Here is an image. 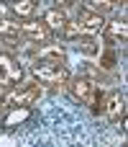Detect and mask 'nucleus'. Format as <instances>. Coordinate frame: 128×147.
I'll return each instance as SVG.
<instances>
[{
    "label": "nucleus",
    "instance_id": "nucleus-1",
    "mask_svg": "<svg viewBox=\"0 0 128 147\" xmlns=\"http://www.w3.org/2000/svg\"><path fill=\"white\" fill-rule=\"evenodd\" d=\"M67 88H69L72 98L80 101V103H85V106H90L92 114H100V111H103L105 98H103L100 83H95V80H90V78H74V80H67Z\"/></svg>",
    "mask_w": 128,
    "mask_h": 147
},
{
    "label": "nucleus",
    "instance_id": "nucleus-2",
    "mask_svg": "<svg viewBox=\"0 0 128 147\" xmlns=\"http://www.w3.org/2000/svg\"><path fill=\"white\" fill-rule=\"evenodd\" d=\"M103 28H105L103 13H97V10H80L77 21L74 23H67L62 28V34L67 39H74V36H97Z\"/></svg>",
    "mask_w": 128,
    "mask_h": 147
},
{
    "label": "nucleus",
    "instance_id": "nucleus-3",
    "mask_svg": "<svg viewBox=\"0 0 128 147\" xmlns=\"http://www.w3.org/2000/svg\"><path fill=\"white\" fill-rule=\"evenodd\" d=\"M28 72L44 85H64L69 80V70L62 62H54V59H33Z\"/></svg>",
    "mask_w": 128,
    "mask_h": 147
},
{
    "label": "nucleus",
    "instance_id": "nucleus-4",
    "mask_svg": "<svg viewBox=\"0 0 128 147\" xmlns=\"http://www.w3.org/2000/svg\"><path fill=\"white\" fill-rule=\"evenodd\" d=\"M44 96L41 85H10L5 93H0V109H13V106H31Z\"/></svg>",
    "mask_w": 128,
    "mask_h": 147
},
{
    "label": "nucleus",
    "instance_id": "nucleus-5",
    "mask_svg": "<svg viewBox=\"0 0 128 147\" xmlns=\"http://www.w3.org/2000/svg\"><path fill=\"white\" fill-rule=\"evenodd\" d=\"M18 26H21V36H23L26 41H38V44H44V41L51 39V31H49V26H46L44 21L23 18V21H18Z\"/></svg>",
    "mask_w": 128,
    "mask_h": 147
},
{
    "label": "nucleus",
    "instance_id": "nucleus-6",
    "mask_svg": "<svg viewBox=\"0 0 128 147\" xmlns=\"http://www.w3.org/2000/svg\"><path fill=\"white\" fill-rule=\"evenodd\" d=\"M103 111H105V116H108L113 124H115V121H123V119H126V96H123L121 90L110 93L108 101H105V106H103Z\"/></svg>",
    "mask_w": 128,
    "mask_h": 147
},
{
    "label": "nucleus",
    "instance_id": "nucleus-7",
    "mask_svg": "<svg viewBox=\"0 0 128 147\" xmlns=\"http://www.w3.org/2000/svg\"><path fill=\"white\" fill-rule=\"evenodd\" d=\"M5 111H8V116L3 119V129H5V132H13V129H18L23 121L31 119V109H28V106H13V109H5Z\"/></svg>",
    "mask_w": 128,
    "mask_h": 147
},
{
    "label": "nucleus",
    "instance_id": "nucleus-8",
    "mask_svg": "<svg viewBox=\"0 0 128 147\" xmlns=\"http://www.w3.org/2000/svg\"><path fill=\"white\" fill-rule=\"evenodd\" d=\"M64 57H67V49H64L62 44H49V41H44V47H38V49L33 52V59H54V62H64Z\"/></svg>",
    "mask_w": 128,
    "mask_h": 147
},
{
    "label": "nucleus",
    "instance_id": "nucleus-9",
    "mask_svg": "<svg viewBox=\"0 0 128 147\" xmlns=\"http://www.w3.org/2000/svg\"><path fill=\"white\" fill-rule=\"evenodd\" d=\"M105 36H108V41H118V44H126L128 41V23L121 18V21H110V23H105Z\"/></svg>",
    "mask_w": 128,
    "mask_h": 147
},
{
    "label": "nucleus",
    "instance_id": "nucleus-10",
    "mask_svg": "<svg viewBox=\"0 0 128 147\" xmlns=\"http://www.w3.org/2000/svg\"><path fill=\"white\" fill-rule=\"evenodd\" d=\"M41 21L49 26V31H62V28L69 23L67 10H62V8H49V10L44 13V18H41Z\"/></svg>",
    "mask_w": 128,
    "mask_h": 147
},
{
    "label": "nucleus",
    "instance_id": "nucleus-11",
    "mask_svg": "<svg viewBox=\"0 0 128 147\" xmlns=\"http://www.w3.org/2000/svg\"><path fill=\"white\" fill-rule=\"evenodd\" d=\"M10 10L23 21V18H33L36 13V0H10Z\"/></svg>",
    "mask_w": 128,
    "mask_h": 147
},
{
    "label": "nucleus",
    "instance_id": "nucleus-12",
    "mask_svg": "<svg viewBox=\"0 0 128 147\" xmlns=\"http://www.w3.org/2000/svg\"><path fill=\"white\" fill-rule=\"evenodd\" d=\"M0 39H23L18 21H10V18L0 21Z\"/></svg>",
    "mask_w": 128,
    "mask_h": 147
},
{
    "label": "nucleus",
    "instance_id": "nucleus-13",
    "mask_svg": "<svg viewBox=\"0 0 128 147\" xmlns=\"http://www.w3.org/2000/svg\"><path fill=\"white\" fill-rule=\"evenodd\" d=\"M74 44H77V49H82L85 54H97V52H100L95 36H74Z\"/></svg>",
    "mask_w": 128,
    "mask_h": 147
},
{
    "label": "nucleus",
    "instance_id": "nucleus-14",
    "mask_svg": "<svg viewBox=\"0 0 128 147\" xmlns=\"http://www.w3.org/2000/svg\"><path fill=\"white\" fill-rule=\"evenodd\" d=\"M87 3H90V10H97V13H105L108 8L115 5L113 0H87Z\"/></svg>",
    "mask_w": 128,
    "mask_h": 147
},
{
    "label": "nucleus",
    "instance_id": "nucleus-15",
    "mask_svg": "<svg viewBox=\"0 0 128 147\" xmlns=\"http://www.w3.org/2000/svg\"><path fill=\"white\" fill-rule=\"evenodd\" d=\"M100 67H103V70H113V67H115V54H113V52H105L103 59H100Z\"/></svg>",
    "mask_w": 128,
    "mask_h": 147
},
{
    "label": "nucleus",
    "instance_id": "nucleus-16",
    "mask_svg": "<svg viewBox=\"0 0 128 147\" xmlns=\"http://www.w3.org/2000/svg\"><path fill=\"white\" fill-rule=\"evenodd\" d=\"M56 3H59V8H62V10H67V8H72L77 0H56Z\"/></svg>",
    "mask_w": 128,
    "mask_h": 147
},
{
    "label": "nucleus",
    "instance_id": "nucleus-17",
    "mask_svg": "<svg viewBox=\"0 0 128 147\" xmlns=\"http://www.w3.org/2000/svg\"><path fill=\"white\" fill-rule=\"evenodd\" d=\"M0 93H3V88H0Z\"/></svg>",
    "mask_w": 128,
    "mask_h": 147
}]
</instances>
